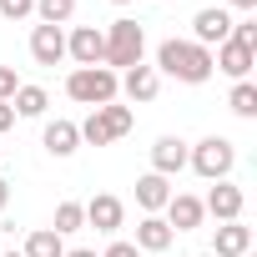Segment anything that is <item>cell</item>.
Wrapping results in <instances>:
<instances>
[{"label":"cell","mask_w":257,"mask_h":257,"mask_svg":"<svg viewBox=\"0 0 257 257\" xmlns=\"http://www.w3.org/2000/svg\"><path fill=\"white\" fill-rule=\"evenodd\" d=\"M157 71H167V76H177V81H187V86H202L207 76H212V51L207 46H197V41H162L157 46Z\"/></svg>","instance_id":"obj_1"},{"label":"cell","mask_w":257,"mask_h":257,"mask_svg":"<svg viewBox=\"0 0 257 257\" xmlns=\"http://www.w3.org/2000/svg\"><path fill=\"white\" fill-rule=\"evenodd\" d=\"M142 51H147V31L137 21H111L106 26V71H132L142 66Z\"/></svg>","instance_id":"obj_2"},{"label":"cell","mask_w":257,"mask_h":257,"mask_svg":"<svg viewBox=\"0 0 257 257\" xmlns=\"http://www.w3.org/2000/svg\"><path fill=\"white\" fill-rule=\"evenodd\" d=\"M116 91H121V81H116V71H106V66H76L71 76H66V96L71 101H81V106H106V101H116Z\"/></svg>","instance_id":"obj_3"},{"label":"cell","mask_w":257,"mask_h":257,"mask_svg":"<svg viewBox=\"0 0 257 257\" xmlns=\"http://www.w3.org/2000/svg\"><path fill=\"white\" fill-rule=\"evenodd\" d=\"M232 162H237V152H232L227 137H207V142H197V147L187 152V167H192L202 182H227Z\"/></svg>","instance_id":"obj_4"},{"label":"cell","mask_w":257,"mask_h":257,"mask_svg":"<svg viewBox=\"0 0 257 257\" xmlns=\"http://www.w3.org/2000/svg\"><path fill=\"white\" fill-rule=\"evenodd\" d=\"M66 56H71L76 66H101V61H106V31L76 26V31L66 36Z\"/></svg>","instance_id":"obj_5"},{"label":"cell","mask_w":257,"mask_h":257,"mask_svg":"<svg viewBox=\"0 0 257 257\" xmlns=\"http://www.w3.org/2000/svg\"><path fill=\"white\" fill-rule=\"evenodd\" d=\"M227 36H232V16H227L222 6H207V11L192 16V41H197V46L212 51V46H222Z\"/></svg>","instance_id":"obj_6"},{"label":"cell","mask_w":257,"mask_h":257,"mask_svg":"<svg viewBox=\"0 0 257 257\" xmlns=\"http://www.w3.org/2000/svg\"><path fill=\"white\" fill-rule=\"evenodd\" d=\"M242 207H247V197H242V187H232V182H217V187L207 192V202H202V212H212L217 222H242Z\"/></svg>","instance_id":"obj_7"},{"label":"cell","mask_w":257,"mask_h":257,"mask_svg":"<svg viewBox=\"0 0 257 257\" xmlns=\"http://www.w3.org/2000/svg\"><path fill=\"white\" fill-rule=\"evenodd\" d=\"M162 212H167L162 222H167L172 232H197L202 217H207V212H202V197H187V192H172V202H167Z\"/></svg>","instance_id":"obj_8"},{"label":"cell","mask_w":257,"mask_h":257,"mask_svg":"<svg viewBox=\"0 0 257 257\" xmlns=\"http://www.w3.org/2000/svg\"><path fill=\"white\" fill-rule=\"evenodd\" d=\"M252 66H257V51H247V46H237V41H222L217 56H212V71H222V76H232V81H247Z\"/></svg>","instance_id":"obj_9"},{"label":"cell","mask_w":257,"mask_h":257,"mask_svg":"<svg viewBox=\"0 0 257 257\" xmlns=\"http://www.w3.org/2000/svg\"><path fill=\"white\" fill-rule=\"evenodd\" d=\"M116 81H121L126 101H157V91H162V76H157V66H132V71H121Z\"/></svg>","instance_id":"obj_10"},{"label":"cell","mask_w":257,"mask_h":257,"mask_svg":"<svg viewBox=\"0 0 257 257\" xmlns=\"http://www.w3.org/2000/svg\"><path fill=\"white\" fill-rule=\"evenodd\" d=\"M31 56H36L41 66L66 61V31H61V26H36V31H31Z\"/></svg>","instance_id":"obj_11"},{"label":"cell","mask_w":257,"mask_h":257,"mask_svg":"<svg viewBox=\"0 0 257 257\" xmlns=\"http://www.w3.org/2000/svg\"><path fill=\"white\" fill-rule=\"evenodd\" d=\"M242 252H252V227H242V222H217L212 257H242Z\"/></svg>","instance_id":"obj_12"},{"label":"cell","mask_w":257,"mask_h":257,"mask_svg":"<svg viewBox=\"0 0 257 257\" xmlns=\"http://www.w3.org/2000/svg\"><path fill=\"white\" fill-rule=\"evenodd\" d=\"M187 167V142L182 137H162L157 147H152V172L157 177H177Z\"/></svg>","instance_id":"obj_13"},{"label":"cell","mask_w":257,"mask_h":257,"mask_svg":"<svg viewBox=\"0 0 257 257\" xmlns=\"http://www.w3.org/2000/svg\"><path fill=\"white\" fill-rule=\"evenodd\" d=\"M121 217H126V207H121V197H111V192H101V197L86 202V222H91L96 232H116Z\"/></svg>","instance_id":"obj_14"},{"label":"cell","mask_w":257,"mask_h":257,"mask_svg":"<svg viewBox=\"0 0 257 257\" xmlns=\"http://www.w3.org/2000/svg\"><path fill=\"white\" fill-rule=\"evenodd\" d=\"M167 202H172V187H167V177H157V172L137 177V207H142L147 217H157Z\"/></svg>","instance_id":"obj_15"},{"label":"cell","mask_w":257,"mask_h":257,"mask_svg":"<svg viewBox=\"0 0 257 257\" xmlns=\"http://www.w3.org/2000/svg\"><path fill=\"white\" fill-rule=\"evenodd\" d=\"M172 237H177V232H172L162 217H142V222H137V252H167Z\"/></svg>","instance_id":"obj_16"},{"label":"cell","mask_w":257,"mask_h":257,"mask_svg":"<svg viewBox=\"0 0 257 257\" xmlns=\"http://www.w3.org/2000/svg\"><path fill=\"white\" fill-rule=\"evenodd\" d=\"M46 152L51 157H71L76 147H81V132H76V121H46Z\"/></svg>","instance_id":"obj_17"},{"label":"cell","mask_w":257,"mask_h":257,"mask_svg":"<svg viewBox=\"0 0 257 257\" xmlns=\"http://www.w3.org/2000/svg\"><path fill=\"white\" fill-rule=\"evenodd\" d=\"M96 116H101V126L111 132V142H121V137L137 126V111H132V106H121V101H106V106H96Z\"/></svg>","instance_id":"obj_18"},{"label":"cell","mask_w":257,"mask_h":257,"mask_svg":"<svg viewBox=\"0 0 257 257\" xmlns=\"http://www.w3.org/2000/svg\"><path fill=\"white\" fill-rule=\"evenodd\" d=\"M46 106H51V96H46V86H16V96H11V111L16 116H46Z\"/></svg>","instance_id":"obj_19"},{"label":"cell","mask_w":257,"mask_h":257,"mask_svg":"<svg viewBox=\"0 0 257 257\" xmlns=\"http://www.w3.org/2000/svg\"><path fill=\"white\" fill-rule=\"evenodd\" d=\"M26 257H66V242H61L51 227H41V232L26 237Z\"/></svg>","instance_id":"obj_20"},{"label":"cell","mask_w":257,"mask_h":257,"mask_svg":"<svg viewBox=\"0 0 257 257\" xmlns=\"http://www.w3.org/2000/svg\"><path fill=\"white\" fill-rule=\"evenodd\" d=\"M81 222H86V207H81V202H61V207H56L51 232H56V237H66V232H81Z\"/></svg>","instance_id":"obj_21"},{"label":"cell","mask_w":257,"mask_h":257,"mask_svg":"<svg viewBox=\"0 0 257 257\" xmlns=\"http://www.w3.org/2000/svg\"><path fill=\"white\" fill-rule=\"evenodd\" d=\"M36 16H41V26H66L76 16V0H36Z\"/></svg>","instance_id":"obj_22"},{"label":"cell","mask_w":257,"mask_h":257,"mask_svg":"<svg viewBox=\"0 0 257 257\" xmlns=\"http://www.w3.org/2000/svg\"><path fill=\"white\" fill-rule=\"evenodd\" d=\"M227 106H232L237 116H247V121H252V116H257V86H252V81H237V86H232V96H227Z\"/></svg>","instance_id":"obj_23"},{"label":"cell","mask_w":257,"mask_h":257,"mask_svg":"<svg viewBox=\"0 0 257 257\" xmlns=\"http://www.w3.org/2000/svg\"><path fill=\"white\" fill-rule=\"evenodd\" d=\"M76 132H81V142H86V147H111V132L101 126V116H96V111H91V116L76 126Z\"/></svg>","instance_id":"obj_24"},{"label":"cell","mask_w":257,"mask_h":257,"mask_svg":"<svg viewBox=\"0 0 257 257\" xmlns=\"http://www.w3.org/2000/svg\"><path fill=\"white\" fill-rule=\"evenodd\" d=\"M227 41H237V46L257 51V21H232V36H227Z\"/></svg>","instance_id":"obj_25"},{"label":"cell","mask_w":257,"mask_h":257,"mask_svg":"<svg viewBox=\"0 0 257 257\" xmlns=\"http://www.w3.org/2000/svg\"><path fill=\"white\" fill-rule=\"evenodd\" d=\"M36 11V0H0V16H6V21H26Z\"/></svg>","instance_id":"obj_26"},{"label":"cell","mask_w":257,"mask_h":257,"mask_svg":"<svg viewBox=\"0 0 257 257\" xmlns=\"http://www.w3.org/2000/svg\"><path fill=\"white\" fill-rule=\"evenodd\" d=\"M16 86H21L16 66H0V101H11V96H16Z\"/></svg>","instance_id":"obj_27"},{"label":"cell","mask_w":257,"mask_h":257,"mask_svg":"<svg viewBox=\"0 0 257 257\" xmlns=\"http://www.w3.org/2000/svg\"><path fill=\"white\" fill-rule=\"evenodd\" d=\"M101 257H142V252H137V242H111Z\"/></svg>","instance_id":"obj_28"},{"label":"cell","mask_w":257,"mask_h":257,"mask_svg":"<svg viewBox=\"0 0 257 257\" xmlns=\"http://www.w3.org/2000/svg\"><path fill=\"white\" fill-rule=\"evenodd\" d=\"M16 126V111H11V101H0V132H11Z\"/></svg>","instance_id":"obj_29"},{"label":"cell","mask_w":257,"mask_h":257,"mask_svg":"<svg viewBox=\"0 0 257 257\" xmlns=\"http://www.w3.org/2000/svg\"><path fill=\"white\" fill-rule=\"evenodd\" d=\"M6 207H11V182L0 177V212H6Z\"/></svg>","instance_id":"obj_30"},{"label":"cell","mask_w":257,"mask_h":257,"mask_svg":"<svg viewBox=\"0 0 257 257\" xmlns=\"http://www.w3.org/2000/svg\"><path fill=\"white\" fill-rule=\"evenodd\" d=\"M66 257H96V252H91V247H71Z\"/></svg>","instance_id":"obj_31"},{"label":"cell","mask_w":257,"mask_h":257,"mask_svg":"<svg viewBox=\"0 0 257 257\" xmlns=\"http://www.w3.org/2000/svg\"><path fill=\"white\" fill-rule=\"evenodd\" d=\"M232 6H237V11H257V0H232Z\"/></svg>","instance_id":"obj_32"},{"label":"cell","mask_w":257,"mask_h":257,"mask_svg":"<svg viewBox=\"0 0 257 257\" xmlns=\"http://www.w3.org/2000/svg\"><path fill=\"white\" fill-rule=\"evenodd\" d=\"M111 6H132V0H111Z\"/></svg>","instance_id":"obj_33"},{"label":"cell","mask_w":257,"mask_h":257,"mask_svg":"<svg viewBox=\"0 0 257 257\" xmlns=\"http://www.w3.org/2000/svg\"><path fill=\"white\" fill-rule=\"evenodd\" d=\"M6 257H26V252H6Z\"/></svg>","instance_id":"obj_34"},{"label":"cell","mask_w":257,"mask_h":257,"mask_svg":"<svg viewBox=\"0 0 257 257\" xmlns=\"http://www.w3.org/2000/svg\"><path fill=\"white\" fill-rule=\"evenodd\" d=\"M242 257H252V252H242Z\"/></svg>","instance_id":"obj_35"},{"label":"cell","mask_w":257,"mask_h":257,"mask_svg":"<svg viewBox=\"0 0 257 257\" xmlns=\"http://www.w3.org/2000/svg\"><path fill=\"white\" fill-rule=\"evenodd\" d=\"M202 257H212V252H202Z\"/></svg>","instance_id":"obj_36"}]
</instances>
